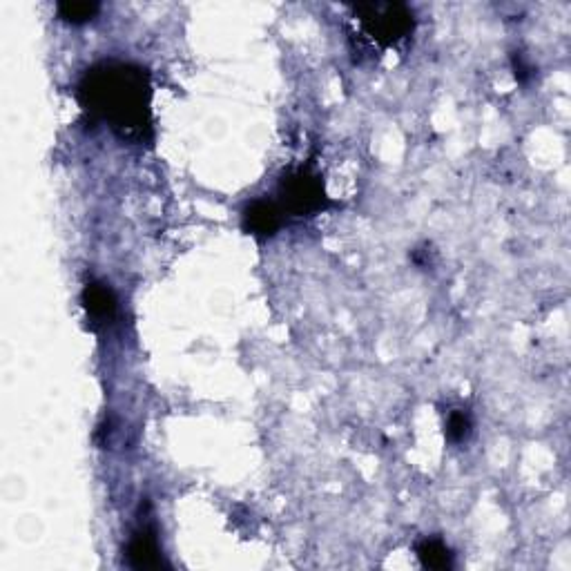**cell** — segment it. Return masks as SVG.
<instances>
[{
	"label": "cell",
	"mask_w": 571,
	"mask_h": 571,
	"mask_svg": "<svg viewBox=\"0 0 571 571\" xmlns=\"http://www.w3.org/2000/svg\"><path fill=\"white\" fill-rule=\"evenodd\" d=\"M83 110L123 139H152V85L143 67L103 61L90 67L76 87Z\"/></svg>",
	"instance_id": "obj_1"
},
{
	"label": "cell",
	"mask_w": 571,
	"mask_h": 571,
	"mask_svg": "<svg viewBox=\"0 0 571 571\" xmlns=\"http://www.w3.org/2000/svg\"><path fill=\"white\" fill-rule=\"evenodd\" d=\"M353 38L369 52H386L406 43L415 29V14L404 3H362L351 7Z\"/></svg>",
	"instance_id": "obj_2"
},
{
	"label": "cell",
	"mask_w": 571,
	"mask_h": 571,
	"mask_svg": "<svg viewBox=\"0 0 571 571\" xmlns=\"http://www.w3.org/2000/svg\"><path fill=\"white\" fill-rule=\"evenodd\" d=\"M277 203L286 217H313L331 206V199L326 195L322 177L313 168L299 166L288 170L279 181Z\"/></svg>",
	"instance_id": "obj_3"
},
{
	"label": "cell",
	"mask_w": 571,
	"mask_h": 571,
	"mask_svg": "<svg viewBox=\"0 0 571 571\" xmlns=\"http://www.w3.org/2000/svg\"><path fill=\"white\" fill-rule=\"evenodd\" d=\"M284 221L286 215L284 210L279 208L277 201L257 199L253 203H248L244 210V230L257 239L275 237L279 228L284 226Z\"/></svg>",
	"instance_id": "obj_4"
},
{
	"label": "cell",
	"mask_w": 571,
	"mask_h": 571,
	"mask_svg": "<svg viewBox=\"0 0 571 571\" xmlns=\"http://www.w3.org/2000/svg\"><path fill=\"white\" fill-rule=\"evenodd\" d=\"M128 563L134 569H161L166 567V560L161 556V547L157 540V531L150 525H141L134 531L128 543Z\"/></svg>",
	"instance_id": "obj_5"
},
{
	"label": "cell",
	"mask_w": 571,
	"mask_h": 571,
	"mask_svg": "<svg viewBox=\"0 0 571 571\" xmlns=\"http://www.w3.org/2000/svg\"><path fill=\"white\" fill-rule=\"evenodd\" d=\"M83 308L92 326H108L116 317V297L103 282H90L83 288Z\"/></svg>",
	"instance_id": "obj_6"
},
{
	"label": "cell",
	"mask_w": 571,
	"mask_h": 571,
	"mask_svg": "<svg viewBox=\"0 0 571 571\" xmlns=\"http://www.w3.org/2000/svg\"><path fill=\"white\" fill-rule=\"evenodd\" d=\"M418 558L424 567L429 569H451L453 554L451 549L442 543L440 538H427L418 545Z\"/></svg>",
	"instance_id": "obj_7"
},
{
	"label": "cell",
	"mask_w": 571,
	"mask_h": 571,
	"mask_svg": "<svg viewBox=\"0 0 571 571\" xmlns=\"http://www.w3.org/2000/svg\"><path fill=\"white\" fill-rule=\"evenodd\" d=\"M99 12H101V5L94 3V0H65V3L56 5L58 18L72 25L90 23Z\"/></svg>",
	"instance_id": "obj_8"
},
{
	"label": "cell",
	"mask_w": 571,
	"mask_h": 571,
	"mask_svg": "<svg viewBox=\"0 0 571 571\" xmlns=\"http://www.w3.org/2000/svg\"><path fill=\"white\" fill-rule=\"evenodd\" d=\"M473 429V422H471V415L467 411H453L447 420V438L453 444H460V442H467L469 435Z\"/></svg>",
	"instance_id": "obj_9"
},
{
	"label": "cell",
	"mask_w": 571,
	"mask_h": 571,
	"mask_svg": "<svg viewBox=\"0 0 571 571\" xmlns=\"http://www.w3.org/2000/svg\"><path fill=\"white\" fill-rule=\"evenodd\" d=\"M514 70H516V79L520 83H527L531 76H534V67L525 63V58H522L518 52L514 54Z\"/></svg>",
	"instance_id": "obj_10"
}]
</instances>
